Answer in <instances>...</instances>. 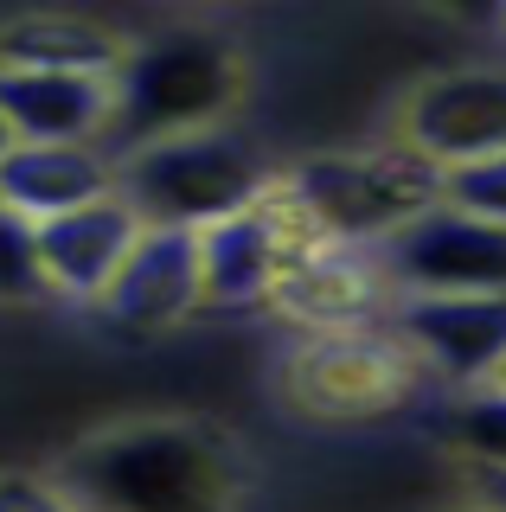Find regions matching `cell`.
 Listing matches in <instances>:
<instances>
[{
    "instance_id": "obj_19",
    "label": "cell",
    "mask_w": 506,
    "mask_h": 512,
    "mask_svg": "<svg viewBox=\"0 0 506 512\" xmlns=\"http://www.w3.org/2000/svg\"><path fill=\"white\" fill-rule=\"evenodd\" d=\"M0 512H84L52 474H0Z\"/></svg>"
},
{
    "instance_id": "obj_16",
    "label": "cell",
    "mask_w": 506,
    "mask_h": 512,
    "mask_svg": "<svg viewBox=\"0 0 506 512\" xmlns=\"http://www.w3.org/2000/svg\"><path fill=\"white\" fill-rule=\"evenodd\" d=\"M442 436L462 448V455H474V461H487L494 474H506V391H500V384H481V391H468L462 404L449 410Z\"/></svg>"
},
{
    "instance_id": "obj_14",
    "label": "cell",
    "mask_w": 506,
    "mask_h": 512,
    "mask_svg": "<svg viewBox=\"0 0 506 512\" xmlns=\"http://www.w3.org/2000/svg\"><path fill=\"white\" fill-rule=\"evenodd\" d=\"M116 192V160L103 148H13L0 160V212L52 224Z\"/></svg>"
},
{
    "instance_id": "obj_3",
    "label": "cell",
    "mask_w": 506,
    "mask_h": 512,
    "mask_svg": "<svg viewBox=\"0 0 506 512\" xmlns=\"http://www.w3.org/2000/svg\"><path fill=\"white\" fill-rule=\"evenodd\" d=\"M282 192L314 231V244L385 250L398 231L442 205V167L391 141V148L314 154L295 173H282Z\"/></svg>"
},
{
    "instance_id": "obj_22",
    "label": "cell",
    "mask_w": 506,
    "mask_h": 512,
    "mask_svg": "<svg viewBox=\"0 0 506 512\" xmlns=\"http://www.w3.org/2000/svg\"><path fill=\"white\" fill-rule=\"evenodd\" d=\"M494 384H500V391H506V365H500V372H494Z\"/></svg>"
},
{
    "instance_id": "obj_20",
    "label": "cell",
    "mask_w": 506,
    "mask_h": 512,
    "mask_svg": "<svg viewBox=\"0 0 506 512\" xmlns=\"http://www.w3.org/2000/svg\"><path fill=\"white\" fill-rule=\"evenodd\" d=\"M494 512H506V474H494Z\"/></svg>"
},
{
    "instance_id": "obj_8",
    "label": "cell",
    "mask_w": 506,
    "mask_h": 512,
    "mask_svg": "<svg viewBox=\"0 0 506 512\" xmlns=\"http://www.w3.org/2000/svg\"><path fill=\"white\" fill-rule=\"evenodd\" d=\"M391 333L417 372L481 391L506 365V295H404L391 308Z\"/></svg>"
},
{
    "instance_id": "obj_1",
    "label": "cell",
    "mask_w": 506,
    "mask_h": 512,
    "mask_svg": "<svg viewBox=\"0 0 506 512\" xmlns=\"http://www.w3.org/2000/svg\"><path fill=\"white\" fill-rule=\"evenodd\" d=\"M52 480L84 512H237L244 455L212 423L141 416L65 448Z\"/></svg>"
},
{
    "instance_id": "obj_11",
    "label": "cell",
    "mask_w": 506,
    "mask_h": 512,
    "mask_svg": "<svg viewBox=\"0 0 506 512\" xmlns=\"http://www.w3.org/2000/svg\"><path fill=\"white\" fill-rule=\"evenodd\" d=\"M205 308V276H199V237L193 231H141L122 276L109 282L97 314L116 333H173L180 320Z\"/></svg>"
},
{
    "instance_id": "obj_18",
    "label": "cell",
    "mask_w": 506,
    "mask_h": 512,
    "mask_svg": "<svg viewBox=\"0 0 506 512\" xmlns=\"http://www.w3.org/2000/svg\"><path fill=\"white\" fill-rule=\"evenodd\" d=\"M45 269H39V231L26 218L0 212V301H45Z\"/></svg>"
},
{
    "instance_id": "obj_9",
    "label": "cell",
    "mask_w": 506,
    "mask_h": 512,
    "mask_svg": "<svg viewBox=\"0 0 506 512\" xmlns=\"http://www.w3.org/2000/svg\"><path fill=\"white\" fill-rule=\"evenodd\" d=\"M398 141L442 173L506 154V71H442L417 84L398 116Z\"/></svg>"
},
{
    "instance_id": "obj_17",
    "label": "cell",
    "mask_w": 506,
    "mask_h": 512,
    "mask_svg": "<svg viewBox=\"0 0 506 512\" xmlns=\"http://www.w3.org/2000/svg\"><path fill=\"white\" fill-rule=\"evenodd\" d=\"M442 205H455V212L487 218V224H500V231H506V154L449 167V173H442Z\"/></svg>"
},
{
    "instance_id": "obj_12",
    "label": "cell",
    "mask_w": 506,
    "mask_h": 512,
    "mask_svg": "<svg viewBox=\"0 0 506 512\" xmlns=\"http://www.w3.org/2000/svg\"><path fill=\"white\" fill-rule=\"evenodd\" d=\"M39 231V269H45V288L65 301H84V308H97L109 295V282L122 276V263H129V250L141 244V231L148 224L135 218V205L122 199V192H109V199L84 205V212H65L52 224H33Z\"/></svg>"
},
{
    "instance_id": "obj_21",
    "label": "cell",
    "mask_w": 506,
    "mask_h": 512,
    "mask_svg": "<svg viewBox=\"0 0 506 512\" xmlns=\"http://www.w3.org/2000/svg\"><path fill=\"white\" fill-rule=\"evenodd\" d=\"M13 154V135H7V122H0V160H7Z\"/></svg>"
},
{
    "instance_id": "obj_15",
    "label": "cell",
    "mask_w": 506,
    "mask_h": 512,
    "mask_svg": "<svg viewBox=\"0 0 506 512\" xmlns=\"http://www.w3.org/2000/svg\"><path fill=\"white\" fill-rule=\"evenodd\" d=\"M129 39L84 13H26L0 26V71H77V77H116Z\"/></svg>"
},
{
    "instance_id": "obj_2",
    "label": "cell",
    "mask_w": 506,
    "mask_h": 512,
    "mask_svg": "<svg viewBox=\"0 0 506 512\" xmlns=\"http://www.w3.org/2000/svg\"><path fill=\"white\" fill-rule=\"evenodd\" d=\"M244 96V52L218 26H161L148 39H129L116 77H109V128L103 154L129 160L180 135L225 128L231 103Z\"/></svg>"
},
{
    "instance_id": "obj_7",
    "label": "cell",
    "mask_w": 506,
    "mask_h": 512,
    "mask_svg": "<svg viewBox=\"0 0 506 512\" xmlns=\"http://www.w3.org/2000/svg\"><path fill=\"white\" fill-rule=\"evenodd\" d=\"M391 295H506V231L487 218H468L455 205L423 212L410 231H398L385 250Z\"/></svg>"
},
{
    "instance_id": "obj_6",
    "label": "cell",
    "mask_w": 506,
    "mask_h": 512,
    "mask_svg": "<svg viewBox=\"0 0 506 512\" xmlns=\"http://www.w3.org/2000/svg\"><path fill=\"white\" fill-rule=\"evenodd\" d=\"M314 244L302 212L289 205L282 180H270L263 199H250L244 212L218 218L199 231V276H205V308H257L276 295L282 269Z\"/></svg>"
},
{
    "instance_id": "obj_13",
    "label": "cell",
    "mask_w": 506,
    "mask_h": 512,
    "mask_svg": "<svg viewBox=\"0 0 506 512\" xmlns=\"http://www.w3.org/2000/svg\"><path fill=\"white\" fill-rule=\"evenodd\" d=\"M0 122H7L13 148H103L109 77L0 71Z\"/></svg>"
},
{
    "instance_id": "obj_23",
    "label": "cell",
    "mask_w": 506,
    "mask_h": 512,
    "mask_svg": "<svg viewBox=\"0 0 506 512\" xmlns=\"http://www.w3.org/2000/svg\"><path fill=\"white\" fill-rule=\"evenodd\" d=\"M462 512H494V506H462Z\"/></svg>"
},
{
    "instance_id": "obj_4",
    "label": "cell",
    "mask_w": 506,
    "mask_h": 512,
    "mask_svg": "<svg viewBox=\"0 0 506 512\" xmlns=\"http://www.w3.org/2000/svg\"><path fill=\"white\" fill-rule=\"evenodd\" d=\"M276 173L263 154L231 128H205V135H180L161 148H141L116 160V192L135 205L148 231H205V224L244 212L250 199L270 192Z\"/></svg>"
},
{
    "instance_id": "obj_10",
    "label": "cell",
    "mask_w": 506,
    "mask_h": 512,
    "mask_svg": "<svg viewBox=\"0 0 506 512\" xmlns=\"http://www.w3.org/2000/svg\"><path fill=\"white\" fill-rule=\"evenodd\" d=\"M391 282H385V263L378 250H346V244H308L282 269L270 308L282 320L308 333H353V327H372L378 314L391 308Z\"/></svg>"
},
{
    "instance_id": "obj_5",
    "label": "cell",
    "mask_w": 506,
    "mask_h": 512,
    "mask_svg": "<svg viewBox=\"0 0 506 512\" xmlns=\"http://www.w3.org/2000/svg\"><path fill=\"white\" fill-rule=\"evenodd\" d=\"M410 391H417V359L385 327L314 333L282 365V397L308 416H327V423L385 416V410L410 404Z\"/></svg>"
}]
</instances>
